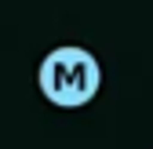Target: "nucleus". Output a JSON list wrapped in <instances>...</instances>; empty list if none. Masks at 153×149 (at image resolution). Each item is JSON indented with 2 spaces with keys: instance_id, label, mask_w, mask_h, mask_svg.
<instances>
[{
  "instance_id": "nucleus-1",
  "label": "nucleus",
  "mask_w": 153,
  "mask_h": 149,
  "mask_svg": "<svg viewBox=\"0 0 153 149\" xmlns=\"http://www.w3.org/2000/svg\"><path fill=\"white\" fill-rule=\"evenodd\" d=\"M36 87L40 95L59 105V109H80L88 105L102 87V66L99 58L80 47V44H62L44 55L40 69H36Z\"/></svg>"
}]
</instances>
